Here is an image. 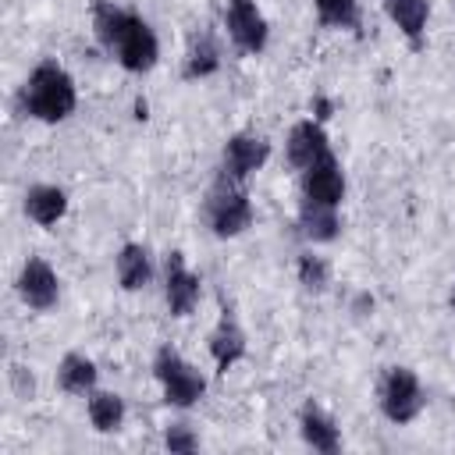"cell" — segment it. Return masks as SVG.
Returning a JSON list of instances; mask_svg holds the SVG:
<instances>
[{
	"instance_id": "cell-15",
	"label": "cell",
	"mask_w": 455,
	"mask_h": 455,
	"mask_svg": "<svg viewBox=\"0 0 455 455\" xmlns=\"http://www.w3.org/2000/svg\"><path fill=\"white\" fill-rule=\"evenodd\" d=\"M114 277L121 291H146L156 277V263L153 252L142 242H124L114 256Z\"/></svg>"
},
{
	"instance_id": "cell-4",
	"label": "cell",
	"mask_w": 455,
	"mask_h": 455,
	"mask_svg": "<svg viewBox=\"0 0 455 455\" xmlns=\"http://www.w3.org/2000/svg\"><path fill=\"white\" fill-rule=\"evenodd\" d=\"M203 210H206V224L213 231V238H238L252 228V217H256L245 181H235L220 171H217V178L206 192Z\"/></svg>"
},
{
	"instance_id": "cell-26",
	"label": "cell",
	"mask_w": 455,
	"mask_h": 455,
	"mask_svg": "<svg viewBox=\"0 0 455 455\" xmlns=\"http://www.w3.org/2000/svg\"><path fill=\"white\" fill-rule=\"evenodd\" d=\"M451 313H455V284H451Z\"/></svg>"
},
{
	"instance_id": "cell-9",
	"label": "cell",
	"mask_w": 455,
	"mask_h": 455,
	"mask_svg": "<svg viewBox=\"0 0 455 455\" xmlns=\"http://www.w3.org/2000/svg\"><path fill=\"white\" fill-rule=\"evenodd\" d=\"M199 299H203V281L188 267L185 252H178V249L167 252L164 256V306H167V313L181 320V316L196 313Z\"/></svg>"
},
{
	"instance_id": "cell-12",
	"label": "cell",
	"mask_w": 455,
	"mask_h": 455,
	"mask_svg": "<svg viewBox=\"0 0 455 455\" xmlns=\"http://www.w3.org/2000/svg\"><path fill=\"white\" fill-rule=\"evenodd\" d=\"M284 156H288V164H291L299 174H302L306 167H313V164L334 156L331 135H327L323 121H316V117L295 121V124L288 128V139H284Z\"/></svg>"
},
{
	"instance_id": "cell-14",
	"label": "cell",
	"mask_w": 455,
	"mask_h": 455,
	"mask_svg": "<svg viewBox=\"0 0 455 455\" xmlns=\"http://www.w3.org/2000/svg\"><path fill=\"white\" fill-rule=\"evenodd\" d=\"M299 437H302L306 448H313V451H320V455L341 451V427H338L334 416H331L323 405H316L313 398L299 409Z\"/></svg>"
},
{
	"instance_id": "cell-24",
	"label": "cell",
	"mask_w": 455,
	"mask_h": 455,
	"mask_svg": "<svg viewBox=\"0 0 455 455\" xmlns=\"http://www.w3.org/2000/svg\"><path fill=\"white\" fill-rule=\"evenodd\" d=\"M11 380H14V391L21 398H32L36 395V377H32L28 366H11Z\"/></svg>"
},
{
	"instance_id": "cell-22",
	"label": "cell",
	"mask_w": 455,
	"mask_h": 455,
	"mask_svg": "<svg viewBox=\"0 0 455 455\" xmlns=\"http://www.w3.org/2000/svg\"><path fill=\"white\" fill-rule=\"evenodd\" d=\"M313 11H316V21L323 28H359V18H363V4L359 0H313Z\"/></svg>"
},
{
	"instance_id": "cell-23",
	"label": "cell",
	"mask_w": 455,
	"mask_h": 455,
	"mask_svg": "<svg viewBox=\"0 0 455 455\" xmlns=\"http://www.w3.org/2000/svg\"><path fill=\"white\" fill-rule=\"evenodd\" d=\"M164 448H167L171 455H188V451H196V448H199V434H196V427L185 423V419L164 427Z\"/></svg>"
},
{
	"instance_id": "cell-27",
	"label": "cell",
	"mask_w": 455,
	"mask_h": 455,
	"mask_svg": "<svg viewBox=\"0 0 455 455\" xmlns=\"http://www.w3.org/2000/svg\"><path fill=\"white\" fill-rule=\"evenodd\" d=\"M451 405H455V398H451Z\"/></svg>"
},
{
	"instance_id": "cell-13",
	"label": "cell",
	"mask_w": 455,
	"mask_h": 455,
	"mask_svg": "<svg viewBox=\"0 0 455 455\" xmlns=\"http://www.w3.org/2000/svg\"><path fill=\"white\" fill-rule=\"evenodd\" d=\"M68 206H71L68 192H64L60 185H53V181H36V185H28L25 196H21L25 217H28L36 228H46V231L57 228V224L68 217Z\"/></svg>"
},
{
	"instance_id": "cell-3",
	"label": "cell",
	"mask_w": 455,
	"mask_h": 455,
	"mask_svg": "<svg viewBox=\"0 0 455 455\" xmlns=\"http://www.w3.org/2000/svg\"><path fill=\"white\" fill-rule=\"evenodd\" d=\"M149 370H153V380H156V387L164 395V405H171L178 412H188V409H196L203 402L206 373L196 363H188L174 345H160L153 352Z\"/></svg>"
},
{
	"instance_id": "cell-17",
	"label": "cell",
	"mask_w": 455,
	"mask_h": 455,
	"mask_svg": "<svg viewBox=\"0 0 455 455\" xmlns=\"http://www.w3.org/2000/svg\"><path fill=\"white\" fill-rule=\"evenodd\" d=\"M380 7H384V18L398 28V36L412 50H423L427 25H430V0H380Z\"/></svg>"
},
{
	"instance_id": "cell-7",
	"label": "cell",
	"mask_w": 455,
	"mask_h": 455,
	"mask_svg": "<svg viewBox=\"0 0 455 455\" xmlns=\"http://www.w3.org/2000/svg\"><path fill=\"white\" fill-rule=\"evenodd\" d=\"M224 32H228V43L245 57H259L270 43V21L256 0H228Z\"/></svg>"
},
{
	"instance_id": "cell-1",
	"label": "cell",
	"mask_w": 455,
	"mask_h": 455,
	"mask_svg": "<svg viewBox=\"0 0 455 455\" xmlns=\"http://www.w3.org/2000/svg\"><path fill=\"white\" fill-rule=\"evenodd\" d=\"M89 14L92 36L128 75H146L160 64V36L139 11L121 7L114 0H92Z\"/></svg>"
},
{
	"instance_id": "cell-6",
	"label": "cell",
	"mask_w": 455,
	"mask_h": 455,
	"mask_svg": "<svg viewBox=\"0 0 455 455\" xmlns=\"http://www.w3.org/2000/svg\"><path fill=\"white\" fill-rule=\"evenodd\" d=\"M270 156H274V142H270L267 135L249 132V128L231 132V135L224 139V146H220V174H228V178L249 185V178L259 174Z\"/></svg>"
},
{
	"instance_id": "cell-20",
	"label": "cell",
	"mask_w": 455,
	"mask_h": 455,
	"mask_svg": "<svg viewBox=\"0 0 455 455\" xmlns=\"http://www.w3.org/2000/svg\"><path fill=\"white\" fill-rule=\"evenodd\" d=\"M85 416L92 423L96 434H117L128 419V405L117 391H107V387H96L89 398H85Z\"/></svg>"
},
{
	"instance_id": "cell-5",
	"label": "cell",
	"mask_w": 455,
	"mask_h": 455,
	"mask_svg": "<svg viewBox=\"0 0 455 455\" xmlns=\"http://www.w3.org/2000/svg\"><path fill=\"white\" fill-rule=\"evenodd\" d=\"M377 405H380V416L395 427L416 423L427 409V391L419 373L412 366H387L377 384Z\"/></svg>"
},
{
	"instance_id": "cell-11",
	"label": "cell",
	"mask_w": 455,
	"mask_h": 455,
	"mask_svg": "<svg viewBox=\"0 0 455 455\" xmlns=\"http://www.w3.org/2000/svg\"><path fill=\"white\" fill-rule=\"evenodd\" d=\"M345 192H348V181H345V171H341V160L338 156H327L313 167H306L299 174V203H316V206H338L345 203Z\"/></svg>"
},
{
	"instance_id": "cell-21",
	"label": "cell",
	"mask_w": 455,
	"mask_h": 455,
	"mask_svg": "<svg viewBox=\"0 0 455 455\" xmlns=\"http://www.w3.org/2000/svg\"><path fill=\"white\" fill-rule=\"evenodd\" d=\"M295 281H299V288H302L306 295H323V291L334 284V267H331L327 256H320V252L309 245V249H302L299 259H295Z\"/></svg>"
},
{
	"instance_id": "cell-19",
	"label": "cell",
	"mask_w": 455,
	"mask_h": 455,
	"mask_svg": "<svg viewBox=\"0 0 455 455\" xmlns=\"http://www.w3.org/2000/svg\"><path fill=\"white\" fill-rule=\"evenodd\" d=\"M299 238L309 245H327L341 235V210L338 206H316V203H299L295 213Z\"/></svg>"
},
{
	"instance_id": "cell-2",
	"label": "cell",
	"mask_w": 455,
	"mask_h": 455,
	"mask_svg": "<svg viewBox=\"0 0 455 455\" xmlns=\"http://www.w3.org/2000/svg\"><path fill=\"white\" fill-rule=\"evenodd\" d=\"M18 107H21L25 117H32L39 124H60L78 110V85H75V78L64 64L46 57L21 82Z\"/></svg>"
},
{
	"instance_id": "cell-10",
	"label": "cell",
	"mask_w": 455,
	"mask_h": 455,
	"mask_svg": "<svg viewBox=\"0 0 455 455\" xmlns=\"http://www.w3.org/2000/svg\"><path fill=\"white\" fill-rule=\"evenodd\" d=\"M206 352H210L217 373H231V370L249 355V334H245V327L238 323L235 309L220 306V316H217V323H213L210 334H206Z\"/></svg>"
},
{
	"instance_id": "cell-25",
	"label": "cell",
	"mask_w": 455,
	"mask_h": 455,
	"mask_svg": "<svg viewBox=\"0 0 455 455\" xmlns=\"http://www.w3.org/2000/svg\"><path fill=\"white\" fill-rule=\"evenodd\" d=\"M309 110H313L309 117H316V121H331V114H334V103H331L327 96H316V100L309 103Z\"/></svg>"
},
{
	"instance_id": "cell-18",
	"label": "cell",
	"mask_w": 455,
	"mask_h": 455,
	"mask_svg": "<svg viewBox=\"0 0 455 455\" xmlns=\"http://www.w3.org/2000/svg\"><path fill=\"white\" fill-rule=\"evenodd\" d=\"M224 64V50L217 43L213 32H196L185 46V57H181V78L185 82H203V78H213Z\"/></svg>"
},
{
	"instance_id": "cell-8",
	"label": "cell",
	"mask_w": 455,
	"mask_h": 455,
	"mask_svg": "<svg viewBox=\"0 0 455 455\" xmlns=\"http://www.w3.org/2000/svg\"><path fill=\"white\" fill-rule=\"evenodd\" d=\"M14 291L25 309L50 313L60 302V277L46 256H25V263L18 267V277H14Z\"/></svg>"
},
{
	"instance_id": "cell-16",
	"label": "cell",
	"mask_w": 455,
	"mask_h": 455,
	"mask_svg": "<svg viewBox=\"0 0 455 455\" xmlns=\"http://www.w3.org/2000/svg\"><path fill=\"white\" fill-rule=\"evenodd\" d=\"M53 377H57V387L64 395H75V398H89L100 387V366H96V359L85 355V352H78V348H71V352H64L57 359Z\"/></svg>"
}]
</instances>
